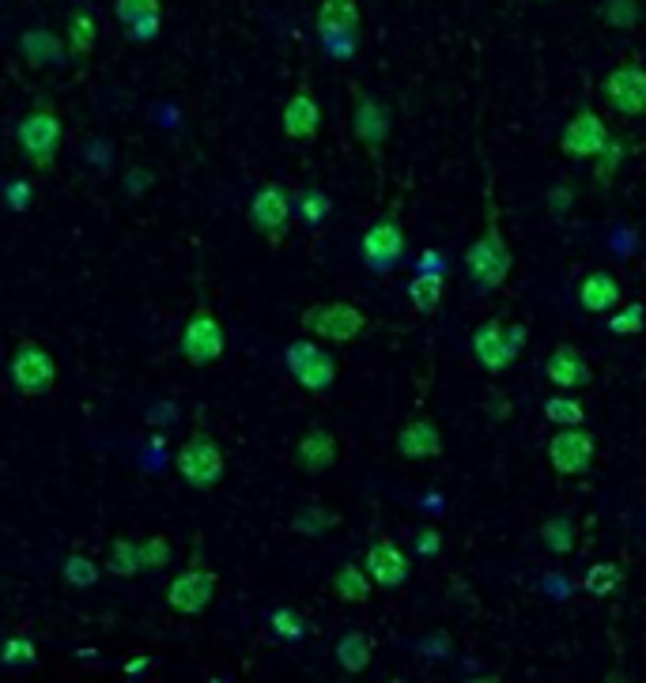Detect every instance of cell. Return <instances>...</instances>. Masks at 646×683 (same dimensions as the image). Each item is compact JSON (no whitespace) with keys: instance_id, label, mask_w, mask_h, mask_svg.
Segmentation results:
<instances>
[{"instance_id":"1","label":"cell","mask_w":646,"mask_h":683,"mask_svg":"<svg viewBox=\"0 0 646 683\" xmlns=\"http://www.w3.org/2000/svg\"><path fill=\"white\" fill-rule=\"evenodd\" d=\"M465 269H469L473 283H480L484 291H499L510 280V269H515V250L503 239L499 208L491 197H488V212H484V231L469 245V253H465Z\"/></svg>"},{"instance_id":"2","label":"cell","mask_w":646,"mask_h":683,"mask_svg":"<svg viewBox=\"0 0 646 683\" xmlns=\"http://www.w3.org/2000/svg\"><path fill=\"white\" fill-rule=\"evenodd\" d=\"M299 325L307 337L326 340V344H351V340H359L370 329V318L356 302L340 299V302H315V307H307Z\"/></svg>"},{"instance_id":"3","label":"cell","mask_w":646,"mask_h":683,"mask_svg":"<svg viewBox=\"0 0 646 683\" xmlns=\"http://www.w3.org/2000/svg\"><path fill=\"white\" fill-rule=\"evenodd\" d=\"M178 476H182L186 488L193 491H212L220 488L223 476H227V458H223V445L212 439L208 431H193L189 439L178 445Z\"/></svg>"},{"instance_id":"4","label":"cell","mask_w":646,"mask_h":683,"mask_svg":"<svg viewBox=\"0 0 646 683\" xmlns=\"http://www.w3.org/2000/svg\"><path fill=\"white\" fill-rule=\"evenodd\" d=\"M529 340V329L515 321V325H503V321H480L477 329H473V355H477V363L488 370L491 378L507 374L510 366L518 363V351L526 348Z\"/></svg>"},{"instance_id":"5","label":"cell","mask_w":646,"mask_h":683,"mask_svg":"<svg viewBox=\"0 0 646 683\" xmlns=\"http://www.w3.org/2000/svg\"><path fill=\"white\" fill-rule=\"evenodd\" d=\"M405 250H408V234H405V223L397 215V204H389L382 215L364 231V242H359V253H364V264L378 277H389L397 264L405 261Z\"/></svg>"},{"instance_id":"6","label":"cell","mask_w":646,"mask_h":683,"mask_svg":"<svg viewBox=\"0 0 646 683\" xmlns=\"http://www.w3.org/2000/svg\"><path fill=\"white\" fill-rule=\"evenodd\" d=\"M284 363H288V374L296 378V385L310 396H326L332 382H337V359H332L315 337L291 340V344L284 348Z\"/></svg>"},{"instance_id":"7","label":"cell","mask_w":646,"mask_h":683,"mask_svg":"<svg viewBox=\"0 0 646 683\" xmlns=\"http://www.w3.org/2000/svg\"><path fill=\"white\" fill-rule=\"evenodd\" d=\"M178 351L189 366H216L227 355V333L220 325V318L208 307H197L186 318L182 337H178Z\"/></svg>"},{"instance_id":"8","label":"cell","mask_w":646,"mask_h":683,"mask_svg":"<svg viewBox=\"0 0 646 683\" xmlns=\"http://www.w3.org/2000/svg\"><path fill=\"white\" fill-rule=\"evenodd\" d=\"M61 137H64V125H61V118H57V110H50V107L31 110L16 125V144H19V151H23L27 163H34V167L53 163L57 148H61Z\"/></svg>"},{"instance_id":"9","label":"cell","mask_w":646,"mask_h":683,"mask_svg":"<svg viewBox=\"0 0 646 683\" xmlns=\"http://www.w3.org/2000/svg\"><path fill=\"white\" fill-rule=\"evenodd\" d=\"M594 458H597V439L586 426H556V434L548 439V464L564 480L586 476Z\"/></svg>"},{"instance_id":"10","label":"cell","mask_w":646,"mask_h":683,"mask_svg":"<svg viewBox=\"0 0 646 683\" xmlns=\"http://www.w3.org/2000/svg\"><path fill=\"white\" fill-rule=\"evenodd\" d=\"M602 99L609 102L620 118H646V69L639 61H624L616 69L605 72L602 80Z\"/></svg>"},{"instance_id":"11","label":"cell","mask_w":646,"mask_h":683,"mask_svg":"<svg viewBox=\"0 0 646 683\" xmlns=\"http://www.w3.org/2000/svg\"><path fill=\"white\" fill-rule=\"evenodd\" d=\"M291 208L296 201L288 197V189L280 182H265L258 193H254L250 208H246V220H250L254 231L261 234L265 242H284V234H288V223H291Z\"/></svg>"},{"instance_id":"12","label":"cell","mask_w":646,"mask_h":683,"mask_svg":"<svg viewBox=\"0 0 646 683\" xmlns=\"http://www.w3.org/2000/svg\"><path fill=\"white\" fill-rule=\"evenodd\" d=\"M8 374H12V385L23 396H46L57 385V363L53 355L34 340H23L16 348L12 363H8Z\"/></svg>"},{"instance_id":"13","label":"cell","mask_w":646,"mask_h":683,"mask_svg":"<svg viewBox=\"0 0 646 683\" xmlns=\"http://www.w3.org/2000/svg\"><path fill=\"white\" fill-rule=\"evenodd\" d=\"M609 140H613L609 125H605L602 113L590 107L575 110L572 118H567V125L559 129V151H564L567 159H594Z\"/></svg>"},{"instance_id":"14","label":"cell","mask_w":646,"mask_h":683,"mask_svg":"<svg viewBox=\"0 0 646 683\" xmlns=\"http://www.w3.org/2000/svg\"><path fill=\"white\" fill-rule=\"evenodd\" d=\"M351 132H356V140L367 148V155L378 159L382 155V144L389 140V132H394V113H389L382 99H375V94L356 88V102H351Z\"/></svg>"},{"instance_id":"15","label":"cell","mask_w":646,"mask_h":683,"mask_svg":"<svg viewBox=\"0 0 646 683\" xmlns=\"http://www.w3.org/2000/svg\"><path fill=\"white\" fill-rule=\"evenodd\" d=\"M216 590H220V577H216V571L193 563L167 585V604L178 615H201L208 604L216 601Z\"/></svg>"},{"instance_id":"16","label":"cell","mask_w":646,"mask_h":683,"mask_svg":"<svg viewBox=\"0 0 646 683\" xmlns=\"http://www.w3.org/2000/svg\"><path fill=\"white\" fill-rule=\"evenodd\" d=\"M545 378L559 389V393H578V389H586L594 382V366L583 351L564 340V344H556L553 355L545 359Z\"/></svg>"},{"instance_id":"17","label":"cell","mask_w":646,"mask_h":683,"mask_svg":"<svg viewBox=\"0 0 646 683\" xmlns=\"http://www.w3.org/2000/svg\"><path fill=\"white\" fill-rule=\"evenodd\" d=\"M364 566L378 590H401V585L408 582V559L389 536H378L375 544L367 548Z\"/></svg>"},{"instance_id":"18","label":"cell","mask_w":646,"mask_h":683,"mask_svg":"<svg viewBox=\"0 0 646 683\" xmlns=\"http://www.w3.org/2000/svg\"><path fill=\"white\" fill-rule=\"evenodd\" d=\"M280 125H284V137L296 140V144H302V140H318V132H321V107H318L315 94H310L307 88L291 91L288 102H284Z\"/></svg>"},{"instance_id":"19","label":"cell","mask_w":646,"mask_h":683,"mask_svg":"<svg viewBox=\"0 0 646 683\" xmlns=\"http://www.w3.org/2000/svg\"><path fill=\"white\" fill-rule=\"evenodd\" d=\"M397 458L405 461H431L443 453V431L427 415H413L401 431H397Z\"/></svg>"},{"instance_id":"20","label":"cell","mask_w":646,"mask_h":683,"mask_svg":"<svg viewBox=\"0 0 646 683\" xmlns=\"http://www.w3.org/2000/svg\"><path fill=\"white\" fill-rule=\"evenodd\" d=\"M364 12H359V0H321L318 16H315V31L318 42H332V38H356Z\"/></svg>"},{"instance_id":"21","label":"cell","mask_w":646,"mask_h":683,"mask_svg":"<svg viewBox=\"0 0 646 683\" xmlns=\"http://www.w3.org/2000/svg\"><path fill=\"white\" fill-rule=\"evenodd\" d=\"M337 434L329 426H310L307 434L296 442V464L307 476H321L337 464Z\"/></svg>"},{"instance_id":"22","label":"cell","mask_w":646,"mask_h":683,"mask_svg":"<svg viewBox=\"0 0 646 683\" xmlns=\"http://www.w3.org/2000/svg\"><path fill=\"white\" fill-rule=\"evenodd\" d=\"M620 302H624V288L609 269L586 272L583 283H578V307H583L586 314H613Z\"/></svg>"},{"instance_id":"23","label":"cell","mask_w":646,"mask_h":683,"mask_svg":"<svg viewBox=\"0 0 646 683\" xmlns=\"http://www.w3.org/2000/svg\"><path fill=\"white\" fill-rule=\"evenodd\" d=\"M113 16L129 27L132 38H156L159 19H163V0H113Z\"/></svg>"},{"instance_id":"24","label":"cell","mask_w":646,"mask_h":683,"mask_svg":"<svg viewBox=\"0 0 646 683\" xmlns=\"http://www.w3.org/2000/svg\"><path fill=\"white\" fill-rule=\"evenodd\" d=\"M443 295H446V280L443 272H416L413 280H408V302H413L416 314L424 318H435L443 307Z\"/></svg>"},{"instance_id":"25","label":"cell","mask_w":646,"mask_h":683,"mask_svg":"<svg viewBox=\"0 0 646 683\" xmlns=\"http://www.w3.org/2000/svg\"><path fill=\"white\" fill-rule=\"evenodd\" d=\"M332 657H337V665L345 669L348 676H359V672H367L370 661H375V642H370V634L364 631H348L345 639L337 642Z\"/></svg>"},{"instance_id":"26","label":"cell","mask_w":646,"mask_h":683,"mask_svg":"<svg viewBox=\"0 0 646 683\" xmlns=\"http://www.w3.org/2000/svg\"><path fill=\"white\" fill-rule=\"evenodd\" d=\"M332 593H337L345 604H367L370 593H375V582H370L364 563H345L337 574H332Z\"/></svg>"},{"instance_id":"27","label":"cell","mask_w":646,"mask_h":683,"mask_svg":"<svg viewBox=\"0 0 646 683\" xmlns=\"http://www.w3.org/2000/svg\"><path fill=\"white\" fill-rule=\"evenodd\" d=\"M19 50H23L31 69H46V64H53L57 57H61V42H57V34L34 27V31H27L23 38H19Z\"/></svg>"},{"instance_id":"28","label":"cell","mask_w":646,"mask_h":683,"mask_svg":"<svg viewBox=\"0 0 646 683\" xmlns=\"http://www.w3.org/2000/svg\"><path fill=\"white\" fill-rule=\"evenodd\" d=\"M545 420L553 426H583L586 423V408L575 393H556L545 401Z\"/></svg>"},{"instance_id":"29","label":"cell","mask_w":646,"mask_h":683,"mask_svg":"<svg viewBox=\"0 0 646 683\" xmlns=\"http://www.w3.org/2000/svg\"><path fill=\"white\" fill-rule=\"evenodd\" d=\"M540 544L548 548L553 555H572L575 552V521L572 518H548L540 525Z\"/></svg>"},{"instance_id":"30","label":"cell","mask_w":646,"mask_h":683,"mask_svg":"<svg viewBox=\"0 0 646 683\" xmlns=\"http://www.w3.org/2000/svg\"><path fill=\"white\" fill-rule=\"evenodd\" d=\"M107 571L118 574V577H137L140 574V548H137V540H129V536L113 540L110 555H107Z\"/></svg>"},{"instance_id":"31","label":"cell","mask_w":646,"mask_h":683,"mask_svg":"<svg viewBox=\"0 0 646 683\" xmlns=\"http://www.w3.org/2000/svg\"><path fill=\"white\" fill-rule=\"evenodd\" d=\"M597 16H602L605 27H616V31H632V27H639L643 8H639V0H605V4L597 8Z\"/></svg>"},{"instance_id":"32","label":"cell","mask_w":646,"mask_h":683,"mask_svg":"<svg viewBox=\"0 0 646 683\" xmlns=\"http://www.w3.org/2000/svg\"><path fill=\"white\" fill-rule=\"evenodd\" d=\"M624 155H628L624 140H620V137H613L609 144H605V148L590 159V163H594V182H597V185H609L613 178H616V170L624 167Z\"/></svg>"},{"instance_id":"33","label":"cell","mask_w":646,"mask_h":683,"mask_svg":"<svg viewBox=\"0 0 646 683\" xmlns=\"http://www.w3.org/2000/svg\"><path fill=\"white\" fill-rule=\"evenodd\" d=\"M646 329V307L643 302H620L609 314V333L613 337H639Z\"/></svg>"},{"instance_id":"34","label":"cell","mask_w":646,"mask_h":683,"mask_svg":"<svg viewBox=\"0 0 646 683\" xmlns=\"http://www.w3.org/2000/svg\"><path fill=\"white\" fill-rule=\"evenodd\" d=\"M137 548H140V571H163V566H170V559H175V548H170V540L163 533L137 540Z\"/></svg>"},{"instance_id":"35","label":"cell","mask_w":646,"mask_h":683,"mask_svg":"<svg viewBox=\"0 0 646 683\" xmlns=\"http://www.w3.org/2000/svg\"><path fill=\"white\" fill-rule=\"evenodd\" d=\"M620 582H624L620 563H597V566H590V574H586V593L609 596V593H616V585Z\"/></svg>"},{"instance_id":"36","label":"cell","mask_w":646,"mask_h":683,"mask_svg":"<svg viewBox=\"0 0 646 683\" xmlns=\"http://www.w3.org/2000/svg\"><path fill=\"white\" fill-rule=\"evenodd\" d=\"M296 208H299V215H302V223L307 227H318V223H326L329 220V197L321 193V189H302V193L296 197Z\"/></svg>"},{"instance_id":"37","label":"cell","mask_w":646,"mask_h":683,"mask_svg":"<svg viewBox=\"0 0 646 683\" xmlns=\"http://www.w3.org/2000/svg\"><path fill=\"white\" fill-rule=\"evenodd\" d=\"M95 46V19L88 12H76L69 19V53L72 57H88Z\"/></svg>"},{"instance_id":"38","label":"cell","mask_w":646,"mask_h":683,"mask_svg":"<svg viewBox=\"0 0 646 683\" xmlns=\"http://www.w3.org/2000/svg\"><path fill=\"white\" fill-rule=\"evenodd\" d=\"M332 525H340V514H329V510H321V506H307L296 521H291V529H296L299 536H318Z\"/></svg>"},{"instance_id":"39","label":"cell","mask_w":646,"mask_h":683,"mask_svg":"<svg viewBox=\"0 0 646 683\" xmlns=\"http://www.w3.org/2000/svg\"><path fill=\"white\" fill-rule=\"evenodd\" d=\"M61 574H64V582L76 585V590H88V585L99 582V566H95L88 555H69L61 566Z\"/></svg>"},{"instance_id":"40","label":"cell","mask_w":646,"mask_h":683,"mask_svg":"<svg viewBox=\"0 0 646 683\" xmlns=\"http://www.w3.org/2000/svg\"><path fill=\"white\" fill-rule=\"evenodd\" d=\"M0 665H8V669L34 665V642L27 639V634H12V639H4V646H0Z\"/></svg>"},{"instance_id":"41","label":"cell","mask_w":646,"mask_h":683,"mask_svg":"<svg viewBox=\"0 0 646 683\" xmlns=\"http://www.w3.org/2000/svg\"><path fill=\"white\" fill-rule=\"evenodd\" d=\"M269 627L277 631V639L284 642H299L302 634H307V623H302V615L296 609H277L269 615Z\"/></svg>"},{"instance_id":"42","label":"cell","mask_w":646,"mask_h":683,"mask_svg":"<svg viewBox=\"0 0 646 683\" xmlns=\"http://www.w3.org/2000/svg\"><path fill=\"white\" fill-rule=\"evenodd\" d=\"M321 50H326L332 61H351L359 50V34L356 38H332V42H321Z\"/></svg>"},{"instance_id":"43","label":"cell","mask_w":646,"mask_h":683,"mask_svg":"<svg viewBox=\"0 0 646 683\" xmlns=\"http://www.w3.org/2000/svg\"><path fill=\"white\" fill-rule=\"evenodd\" d=\"M4 197H8V208H12V212H23L27 204H31V197H34V189L27 185V182H8V189H4Z\"/></svg>"},{"instance_id":"44","label":"cell","mask_w":646,"mask_h":683,"mask_svg":"<svg viewBox=\"0 0 646 683\" xmlns=\"http://www.w3.org/2000/svg\"><path fill=\"white\" fill-rule=\"evenodd\" d=\"M416 552L420 555H439L443 552V533L439 529H420V533H416Z\"/></svg>"},{"instance_id":"45","label":"cell","mask_w":646,"mask_h":683,"mask_svg":"<svg viewBox=\"0 0 646 683\" xmlns=\"http://www.w3.org/2000/svg\"><path fill=\"white\" fill-rule=\"evenodd\" d=\"M548 201H553V212H567V208H572V189L556 185L553 193H548Z\"/></svg>"},{"instance_id":"46","label":"cell","mask_w":646,"mask_h":683,"mask_svg":"<svg viewBox=\"0 0 646 683\" xmlns=\"http://www.w3.org/2000/svg\"><path fill=\"white\" fill-rule=\"evenodd\" d=\"M420 269H424V272H443V253H431V250H427L424 258H420Z\"/></svg>"},{"instance_id":"47","label":"cell","mask_w":646,"mask_h":683,"mask_svg":"<svg viewBox=\"0 0 646 683\" xmlns=\"http://www.w3.org/2000/svg\"><path fill=\"white\" fill-rule=\"evenodd\" d=\"M537 4H548V0H537Z\"/></svg>"}]
</instances>
